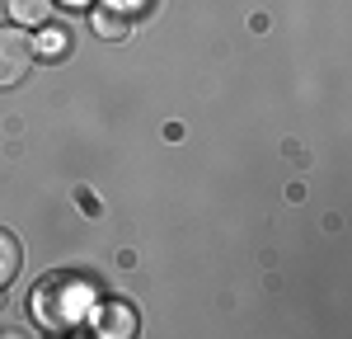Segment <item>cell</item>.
I'll list each match as a JSON object with an SVG mask.
<instances>
[{
  "instance_id": "cell-1",
  "label": "cell",
  "mask_w": 352,
  "mask_h": 339,
  "mask_svg": "<svg viewBox=\"0 0 352 339\" xmlns=\"http://www.w3.org/2000/svg\"><path fill=\"white\" fill-rule=\"evenodd\" d=\"M33 56H38V48H33V38L19 24L0 28V90L24 81L28 71H33Z\"/></svg>"
},
{
  "instance_id": "cell-2",
  "label": "cell",
  "mask_w": 352,
  "mask_h": 339,
  "mask_svg": "<svg viewBox=\"0 0 352 339\" xmlns=\"http://www.w3.org/2000/svg\"><path fill=\"white\" fill-rule=\"evenodd\" d=\"M66 287L71 282H38V292H33V316L43 320V330H66L76 316H71V302H66Z\"/></svg>"
},
{
  "instance_id": "cell-3",
  "label": "cell",
  "mask_w": 352,
  "mask_h": 339,
  "mask_svg": "<svg viewBox=\"0 0 352 339\" xmlns=\"http://www.w3.org/2000/svg\"><path fill=\"white\" fill-rule=\"evenodd\" d=\"M94 330H99V335H109V339L136 335V311L122 307V302H113V307H104L99 316H94Z\"/></svg>"
},
{
  "instance_id": "cell-4",
  "label": "cell",
  "mask_w": 352,
  "mask_h": 339,
  "mask_svg": "<svg viewBox=\"0 0 352 339\" xmlns=\"http://www.w3.org/2000/svg\"><path fill=\"white\" fill-rule=\"evenodd\" d=\"M19 269H24V250H19V240L0 226V287H10Z\"/></svg>"
},
{
  "instance_id": "cell-5",
  "label": "cell",
  "mask_w": 352,
  "mask_h": 339,
  "mask_svg": "<svg viewBox=\"0 0 352 339\" xmlns=\"http://www.w3.org/2000/svg\"><path fill=\"white\" fill-rule=\"evenodd\" d=\"M10 24H43L52 14V0H5Z\"/></svg>"
},
{
  "instance_id": "cell-6",
  "label": "cell",
  "mask_w": 352,
  "mask_h": 339,
  "mask_svg": "<svg viewBox=\"0 0 352 339\" xmlns=\"http://www.w3.org/2000/svg\"><path fill=\"white\" fill-rule=\"evenodd\" d=\"M94 28H99L104 38H122V33H132V24H127L122 14H113V10H94Z\"/></svg>"
},
{
  "instance_id": "cell-7",
  "label": "cell",
  "mask_w": 352,
  "mask_h": 339,
  "mask_svg": "<svg viewBox=\"0 0 352 339\" xmlns=\"http://www.w3.org/2000/svg\"><path fill=\"white\" fill-rule=\"evenodd\" d=\"M33 48H43L47 56H66V48H71V38H66L61 28H47V33H43V38H38Z\"/></svg>"
},
{
  "instance_id": "cell-8",
  "label": "cell",
  "mask_w": 352,
  "mask_h": 339,
  "mask_svg": "<svg viewBox=\"0 0 352 339\" xmlns=\"http://www.w3.org/2000/svg\"><path fill=\"white\" fill-rule=\"evenodd\" d=\"M61 5H89V0H61Z\"/></svg>"
}]
</instances>
